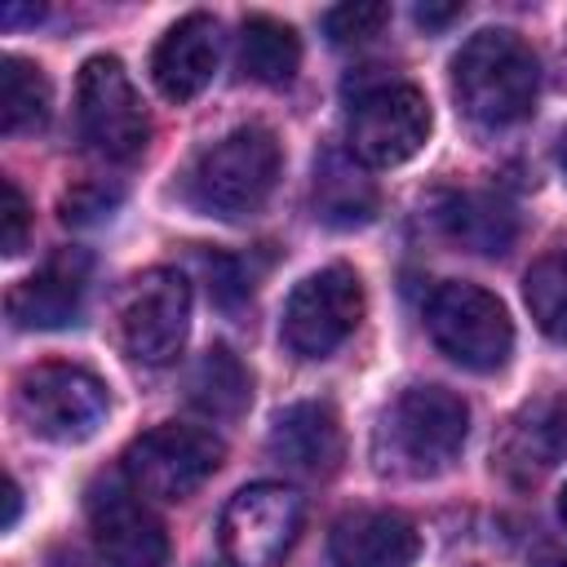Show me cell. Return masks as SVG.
Wrapping results in <instances>:
<instances>
[{"label": "cell", "instance_id": "15", "mask_svg": "<svg viewBox=\"0 0 567 567\" xmlns=\"http://www.w3.org/2000/svg\"><path fill=\"white\" fill-rule=\"evenodd\" d=\"M213 71H217V22L208 13L177 18L151 53V80L168 102L199 97Z\"/></svg>", "mask_w": 567, "mask_h": 567}, {"label": "cell", "instance_id": "31", "mask_svg": "<svg viewBox=\"0 0 567 567\" xmlns=\"http://www.w3.org/2000/svg\"><path fill=\"white\" fill-rule=\"evenodd\" d=\"M558 518H563V523H567V487H563V492H558Z\"/></svg>", "mask_w": 567, "mask_h": 567}, {"label": "cell", "instance_id": "7", "mask_svg": "<svg viewBox=\"0 0 567 567\" xmlns=\"http://www.w3.org/2000/svg\"><path fill=\"white\" fill-rule=\"evenodd\" d=\"M430 137V102L416 84L403 80H377L354 93L346 146L368 168H394L408 164Z\"/></svg>", "mask_w": 567, "mask_h": 567}, {"label": "cell", "instance_id": "26", "mask_svg": "<svg viewBox=\"0 0 567 567\" xmlns=\"http://www.w3.org/2000/svg\"><path fill=\"white\" fill-rule=\"evenodd\" d=\"M115 208V195L102 190V186H75L66 199H62V221L71 226H84V221H97L102 213Z\"/></svg>", "mask_w": 567, "mask_h": 567}, {"label": "cell", "instance_id": "32", "mask_svg": "<svg viewBox=\"0 0 567 567\" xmlns=\"http://www.w3.org/2000/svg\"><path fill=\"white\" fill-rule=\"evenodd\" d=\"M545 567H567V554H554V558H549Z\"/></svg>", "mask_w": 567, "mask_h": 567}, {"label": "cell", "instance_id": "14", "mask_svg": "<svg viewBox=\"0 0 567 567\" xmlns=\"http://www.w3.org/2000/svg\"><path fill=\"white\" fill-rule=\"evenodd\" d=\"M332 567H412L421 532L394 509H350L328 532Z\"/></svg>", "mask_w": 567, "mask_h": 567}, {"label": "cell", "instance_id": "6", "mask_svg": "<svg viewBox=\"0 0 567 567\" xmlns=\"http://www.w3.org/2000/svg\"><path fill=\"white\" fill-rule=\"evenodd\" d=\"M226 461V447L213 430L164 421L137 434L124 452V478L155 501H186L195 496Z\"/></svg>", "mask_w": 567, "mask_h": 567}, {"label": "cell", "instance_id": "2", "mask_svg": "<svg viewBox=\"0 0 567 567\" xmlns=\"http://www.w3.org/2000/svg\"><path fill=\"white\" fill-rule=\"evenodd\" d=\"M540 89L536 53L505 27L474 31L452 58V93L478 128H509L532 115Z\"/></svg>", "mask_w": 567, "mask_h": 567}, {"label": "cell", "instance_id": "25", "mask_svg": "<svg viewBox=\"0 0 567 567\" xmlns=\"http://www.w3.org/2000/svg\"><path fill=\"white\" fill-rule=\"evenodd\" d=\"M0 190H4V257H18L22 248H27V235H31V208H27V195L18 190V182L13 177H4L0 182Z\"/></svg>", "mask_w": 567, "mask_h": 567}, {"label": "cell", "instance_id": "18", "mask_svg": "<svg viewBox=\"0 0 567 567\" xmlns=\"http://www.w3.org/2000/svg\"><path fill=\"white\" fill-rule=\"evenodd\" d=\"M439 226L452 244L478 252V257H501L518 239V217L514 208L492 195V190H456L439 199Z\"/></svg>", "mask_w": 567, "mask_h": 567}, {"label": "cell", "instance_id": "20", "mask_svg": "<svg viewBox=\"0 0 567 567\" xmlns=\"http://www.w3.org/2000/svg\"><path fill=\"white\" fill-rule=\"evenodd\" d=\"M239 66L261 84H288L301 66V40L288 22L252 13L239 27Z\"/></svg>", "mask_w": 567, "mask_h": 567}, {"label": "cell", "instance_id": "4", "mask_svg": "<svg viewBox=\"0 0 567 567\" xmlns=\"http://www.w3.org/2000/svg\"><path fill=\"white\" fill-rule=\"evenodd\" d=\"M425 332L452 363L470 372H496L514 350V323L501 297L465 279H447L430 292Z\"/></svg>", "mask_w": 567, "mask_h": 567}, {"label": "cell", "instance_id": "5", "mask_svg": "<svg viewBox=\"0 0 567 567\" xmlns=\"http://www.w3.org/2000/svg\"><path fill=\"white\" fill-rule=\"evenodd\" d=\"M13 408H18L22 425L35 439H49V443H84L106 421L111 399H106V385L89 368H75V363H40V368H27L18 377Z\"/></svg>", "mask_w": 567, "mask_h": 567}, {"label": "cell", "instance_id": "17", "mask_svg": "<svg viewBox=\"0 0 567 567\" xmlns=\"http://www.w3.org/2000/svg\"><path fill=\"white\" fill-rule=\"evenodd\" d=\"M563 456H567V399L527 403L509 421V430H505V439L496 447V465L514 483H536Z\"/></svg>", "mask_w": 567, "mask_h": 567}, {"label": "cell", "instance_id": "27", "mask_svg": "<svg viewBox=\"0 0 567 567\" xmlns=\"http://www.w3.org/2000/svg\"><path fill=\"white\" fill-rule=\"evenodd\" d=\"M461 13V4H416V22L421 27H443Z\"/></svg>", "mask_w": 567, "mask_h": 567}, {"label": "cell", "instance_id": "23", "mask_svg": "<svg viewBox=\"0 0 567 567\" xmlns=\"http://www.w3.org/2000/svg\"><path fill=\"white\" fill-rule=\"evenodd\" d=\"M523 301L536 328L567 346V252H549L532 261V270L523 275Z\"/></svg>", "mask_w": 567, "mask_h": 567}, {"label": "cell", "instance_id": "1", "mask_svg": "<svg viewBox=\"0 0 567 567\" xmlns=\"http://www.w3.org/2000/svg\"><path fill=\"white\" fill-rule=\"evenodd\" d=\"M465 434L470 408L461 394L443 385H408L377 416L372 461L394 478H434L461 456Z\"/></svg>", "mask_w": 567, "mask_h": 567}, {"label": "cell", "instance_id": "3", "mask_svg": "<svg viewBox=\"0 0 567 567\" xmlns=\"http://www.w3.org/2000/svg\"><path fill=\"white\" fill-rule=\"evenodd\" d=\"M284 168L279 137L266 124H239L213 146H204L186 173V199L221 221L257 213Z\"/></svg>", "mask_w": 567, "mask_h": 567}, {"label": "cell", "instance_id": "29", "mask_svg": "<svg viewBox=\"0 0 567 567\" xmlns=\"http://www.w3.org/2000/svg\"><path fill=\"white\" fill-rule=\"evenodd\" d=\"M44 9H18V4H9L0 18H4V27H13V22H22V18H40Z\"/></svg>", "mask_w": 567, "mask_h": 567}, {"label": "cell", "instance_id": "30", "mask_svg": "<svg viewBox=\"0 0 567 567\" xmlns=\"http://www.w3.org/2000/svg\"><path fill=\"white\" fill-rule=\"evenodd\" d=\"M558 164H563V173H567V133L558 137Z\"/></svg>", "mask_w": 567, "mask_h": 567}, {"label": "cell", "instance_id": "22", "mask_svg": "<svg viewBox=\"0 0 567 567\" xmlns=\"http://www.w3.org/2000/svg\"><path fill=\"white\" fill-rule=\"evenodd\" d=\"M49 106H53L49 75L35 62H27V58L4 53L0 58V128L9 137L35 133V128H44Z\"/></svg>", "mask_w": 567, "mask_h": 567}, {"label": "cell", "instance_id": "10", "mask_svg": "<svg viewBox=\"0 0 567 567\" xmlns=\"http://www.w3.org/2000/svg\"><path fill=\"white\" fill-rule=\"evenodd\" d=\"M301 527V496L284 483L239 487L217 523V545L230 567H279Z\"/></svg>", "mask_w": 567, "mask_h": 567}, {"label": "cell", "instance_id": "8", "mask_svg": "<svg viewBox=\"0 0 567 567\" xmlns=\"http://www.w3.org/2000/svg\"><path fill=\"white\" fill-rule=\"evenodd\" d=\"M75 124H80L84 142L106 159H133L146 146L151 120H146V106H142V97H137L120 58L93 53L80 66V75H75Z\"/></svg>", "mask_w": 567, "mask_h": 567}, {"label": "cell", "instance_id": "13", "mask_svg": "<svg viewBox=\"0 0 567 567\" xmlns=\"http://www.w3.org/2000/svg\"><path fill=\"white\" fill-rule=\"evenodd\" d=\"M89 292V257L80 248H58L35 275L9 288V319L18 328H66L75 323Z\"/></svg>", "mask_w": 567, "mask_h": 567}, {"label": "cell", "instance_id": "12", "mask_svg": "<svg viewBox=\"0 0 567 567\" xmlns=\"http://www.w3.org/2000/svg\"><path fill=\"white\" fill-rule=\"evenodd\" d=\"M84 514L106 567H168V532L128 478L102 474L84 496Z\"/></svg>", "mask_w": 567, "mask_h": 567}, {"label": "cell", "instance_id": "16", "mask_svg": "<svg viewBox=\"0 0 567 567\" xmlns=\"http://www.w3.org/2000/svg\"><path fill=\"white\" fill-rule=\"evenodd\" d=\"M266 452H270L279 465L297 470V474H310V478L332 474L337 461H341V452H346L341 421H337V412H332L328 403H319V399L292 403V408H284V412L275 416V425H270V434H266Z\"/></svg>", "mask_w": 567, "mask_h": 567}, {"label": "cell", "instance_id": "21", "mask_svg": "<svg viewBox=\"0 0 567 567\" xmlns=\"http://www.w3.org/2000/svg\"><path fill=\"white\" fill-rule=\"evenodd\" d=\"M377 208V190L341 151H328L315 164V213L328 226H359Z\"/></svg>", "mask_w": 567, "mask_h": 567}, {"label": "cell", "instance_id": "28", "mask_svg": "<svg viewBox=\"0 0 567 567\" xmlns=\"http://www.w3.org/2000/svg\"><path fill=\"white\" fill-rule=\"evenodd\" d=\"M18 509H22V492H18V483H13V478H4V518H0V527H4V532H13Z\"/></svg>", "mask_w": 567, "mask_h": 567}, {"label": "cell", "instance_id": "19", "mask_svg": "<svg viewBox=\"0 0 567 567\" xmlns=\"http://www.w3.org/2000/svg\"><path fill=\"white\" fill-rule=\"evenodd\" d=\"M186 394L204 416L235 421L252 399V377H248V368L239 363V354L230 346H208L199 354V363L190 368Z\"/></svg>", "mask_w": 567, "mask_h": 567}, {"label": "cell", "instance_id": "9", "mask_svg": "<svg viewBox=\"0 0 567 567\" xmlns=\"http://www.w3.org/2000/svg\"><path fill=\"white\" fill-rule=\"evenodd\" d=\"M359 319H363V279L350 266H323L288 292L279 337L292 354L323 359L359 328Z\"/></svg>", "mask_w": 567, "mask_h": 567}, {"label": "cell", "instance_id": "11", "mask_svg": "<svg viewBox=\"0 0 567 567\" xmlns=\"http://www.w3.org/2000/svg\"><path fill=\"white\" fill-rule=\"evenodd\" d=\"M190 332V284L182 270H142L120 297V341L133 359L164 368L182 354Z\"/></svg>", "mask_w": 567, "mask_h": 567}, {"label": "cell", "instance_id": "24", "mask_svg": "<svg viewBox=\"0 0 567 567\" xmlns=\"http://www.w3.org/2000/svg\"><path fill=\"white\" fill-rule=\"evenodd\" d=\"M390 22V4L381 0H350L323 13V31L332 44H363Z\"/></svg>", "mask_w": 567, "mask_h": 567}]
</instances>
